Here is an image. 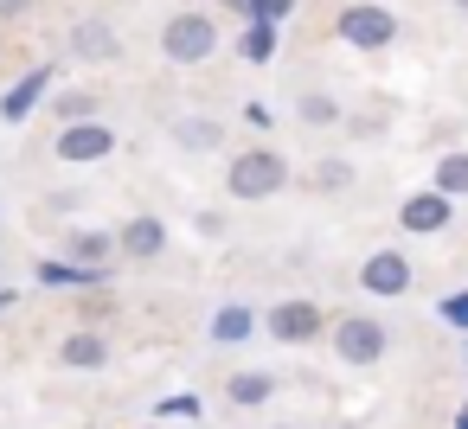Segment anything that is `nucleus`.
Returning a JSON list of instances; mask_svg holds the SVG:
<instances>
[{"instance_id": "f257e3e1", "label": "nucleus", "mask_w": 468, "mask_h": 429, "mask_svg": "<svg viewBox=\"0 0 468 429\" xmlns=\"http://www.w3.org/2000/svg\"><path fill=\"white\" fill-rule=\"evenodd\" d=\"M282 186H289V161H282L276 148H244V154H231V167H225V193L244 199V205L276 199Z\"/></svg>"}, {"instance_id": "f03ea898", "label": "nucleus", "mask_w": 468, "mask_h": 429, "mask_svg": "<svg viewBox=\"0 0 468 429\" xmlns=\"http://www.w3.org/2000/svg\"><path fill=\"white\" fill-rule=\"evenodd\" d=\"M257 327L270 333V340H282V346H314L321 340V301H308V295H289V301H270L263 314H257Z\"/></svg>"}, {"instance_id": "7ed1b4c3", "label": "nucleus", "mask_w": 468, "mask_h": 429, "mask_svg": "<svg viewBox=\"0 0 468 429\" xmlns=\"http://www.w3.org/2000/svg\"><path fill=\"white\" fill-rule=\"evenodd\" d=\"M334 359L340 365H378L385 352H391V333H385V320H372V314H346V320H334Z\"/></svg>"}, {"instance_id": "20e7f679", "label": "nucleus", "mask_w": 468, "mask_h": 429, "mask_svg": "<svg viewBox=\"0 0 468 429\" xmlns=\"http://www.w3.org/2000/svg\"><path fill=\"white\" fill-rule=\"evenodd\" d=\"M161 52H167V65H206L218 52V26L206 14H174L161 26Z\"/></svg>"}, {"instance_id": "39448f33", "label": "nucleus", "mask_w": 468, "mask_h": 429, "mask_svg": "<svg viewBox=\"0 0 468 429\" xmlns=\"http://www.w3.org/2000/svg\"><path fill=\"white\" fill-rule=\"evenodd\" d=\"M52 154L65 161V167H90V161H110L116 154V129L110 122H65L58 129V141H52Z\"/></svg>"}, {"instance_id": "423d86ee", "label": "nucleus", "mask_w": 468, "mask_h": 429, "mask_svg": "<svg viewBox=\"0 0 468 429\" xmlns=\"http://www.w3.org/2000/svg\"><path fill=\"white\" fill-rule=\"evenodd\" d=\"M410 256L404 250H372L366 263H359V288L366 295H378V301H398V295H410Z\"/></svg>"}, {"instance_id": "0eeeda50", "label": "nucleus", "mask_w": 468, "mask_h": 429, "mask_svg": "<svg viewBox=\"0 0 468 429\" xmlns=\"http://www.w3.org/2000/svg\"><path fill=\"white\" fill-rule=\"evenodd\" d=\"M334 33H340L346 46H359V52H378V46L398 39V20H391L385 7H346V14L334 20Z\"/></svg>"}, {"instance_id": "6e6552de", "label": "nucleus", "mask_w": 468, "mask_h": 429, "mask_svg": "<svg viewBox=\"0 0 468 429\" xmlns=\"http://www.w3.org/2000/svg\"><path fill=\"white\" fill-rule=\"evenodd\" d=\"M116 250H122V256H135V263H154V256L167 250V218H154V212H135V218L116 231Z\"/></svg>"}, {"instance_id": "1a4fd4ad", "label": "nucleus", "mask_w": 468, "mask_h": 429, "mask_svg": "<svg viewBox=\"0 0 468 429\" xmlns=\"http://www.w3.org/2000/svg\"><path fill=\"white\" fill-rule=\"evenodd\" d=\"M58 365H65V371H103V365H110V333L71 327V333L58 340Z\"/></svg>"}, {"instance_id": "9d476101", "label": "nucleus", "mask_w": 468, "mask_h": 429, "mask_svg": "<svg viewBox=\"0 0 468 429\" xmlns=\"http://www.w3.org/2000/svg\"><path fill=\"white\" fill-rule=\"evenodd\" d=\"M398 225H404L410 237H436V231H449V199H442V193H410V199L398 205Z\"/></svg>"}, {"instance_id": "9b49d317", "label": "nucleus", "mask_w": 468, "mask_h": 429, "mask_svg": "<svg viewBox=\"0 0 468 429\" xmlns=\"http://www.w3.org/2000/svg\"><path fill=\"white\" fill-rule=\"evenodd\" d=\"M52 78H58L52 65H33V71H27V78H20L7 97H0V122H27V116L39 110V97L52 90Z\"/></svg>"}, {"instance_id": "f8f14e48", "label": "nucleus", "mask_w": 468, "mask_h": 429, "mask_svg": "<svg viewBox=\"0 0 468 429\" xmlns=\"http://www.w3.org/2000/svg\"><path fill=\"white\" fill-rule=\"evenodd\" d=\"M71 52H78L84 65H110V58L122 52V39H116L110 20H78V26H71Z\"/></svg>"}, {"instance_id": "ddd939ff", "label": "nucleus", "mask_w": 468, "mask_h": 429, "mask_svg": "<svg viewBox=\"0 0 468 429\" xmlns=\"http://www.w3.org/2000/svg\"><path fill=\"white\" fill-rule=\"evenodd\" d=\"M282 391V378L276 371H263V365H244V371H231L225 378V397L238 403V410H257V403H270Z\"/></svg>"}, {"instance_id": "4468645a", "label": "nucleus", "mask_w": 468, "mask_h": 429, "mask_svg": "<svg viewBox=\"0 0 468 429\" xmlns=\"http://www.w3.org/2000/svg\"><path fill=\"white\" fill-rule=\"evenodd\" d=\"M110 256H116V231H71V237H65V263L110 269Z\"/></svg>"}, {"instance_id": "2eb2a0df", "label": "nucleus", "mask_w": 468, "mask_h": 429, "mask_svg": "<svg viewBox=\"0 0 468 429\" xmlns=\"http://www.w3.org/2000/svg\"><path fill=\"white\" fill-rule=\"evenodd\" d=\"M39 282H46V288H103V282H110V269H84V263L46 256V263H39Z\"/></svg>"}, {"instance_id": "dca6fc26", "label": "nucleus", "mask_w": 468, "mask_h": 429, "mask_svg": "<svg viewBox=\"0 0 468 429\" xmlns=\"http://www.w3.org/2000/svg\"><path fill=\"white\" fill-rule=\"evenodd\" d=\"M257 333V308H244V301H225L218 314H212V340L218 346H244Z\"/></svg>"}, {"instance_id": "f3484780", "label": "nucleus", "mask_w": 468, "mask_h": 429, "mask_svg": "<svg viewBox=\"0 0 468 429\" xmlns=\"http://www.w3.org/2000/svg\"><path fill=\"white\" fill-rule=\"evenodd\" d=\"M174 141H180L186 154H212V148L225 141V129H218L212 116H186V122H174Z\"/></svg>"}, {"instance_id": "a211bd4d", "label": "nucleus", "mask_w": 468, "mask_h": 429, "mask_svg": "<svg viewBox=\"0 0 468 429\" xmlns=\"http://www.w3.org/2000/svg\"><path fill=\"white\" fill-rule=\"evenodd\" d=\"M430 193H442V199H468V154H442L436 173H430Z\"/></svg>"}, {"instance_id": "6ab92c4d", "label": "nucleus", "mask_w": 468, "mask_h": 429, "mask_svg": "<svg viewBox=\"0 0 468 429\" xmlns=\"http://www.w3.org/2000/svg\"><path fill=\"white\" fill-rule=\"evenodd\" d=\"M276 46H282V33H276V26H263V20H250V26H244V39H238V52H244L250 65H270V58H276Z\"/></svg>"}, {"instance_id": "aec40b11", "label": "nucleus", "mask_w": 468, "mask_h": 429, "mask_svg": "<svg viewBox=\"0 0 468 429\" xmlns=\"http://www.w3.org/2000/svg\"><path fill=\"white\" fill-rule=\"evenodd\" d=\"M308 186H314V193H346V186H353V161H340V154H327V161H314V173H308Z\"/></svg>"}, {"instance_id": "412c9836", "label": "nucleus", "mask_w": 468, "mask_h": 429, "mask_svg": "<svg viewBox=\"0 0 468 429\" xmlns=\"http://www.w3.org/2000/svg\"><path fill=\"white\" fill-rule=\"evenodd\" d=\"M302 122H308V129H334V122H340V103L321 97V90H308V97H302Z\"/></svg>"}, {"instance_id": "4be33fe9", "label": "nucleus", "mask_w": 468, "mask_h": 429, "mask_svg": "<svg viewBox=\"0 0 468 429\" xmlns=\"http://www.w3.org/2000/svg\"><path fill=\"white\" fill-rule=\"evenodd\" d=\"M97 116V90H71V97H58V129L65 122H90Z\"/></svg>"}, {"instance_id": "5701e85b", "label": "nucleus", "mask_w": 468, "mask_h": 429, "mask_svg": "<svg viewBox=\"0 0 468 429\" xmlns=\"http://www.w3.org/2000/svg\"><path fill=\"white\" fill-rule=\"evenodd\" d=\"M289 7H295V0H250V7H244V20H263V26H282V20H289Z\"/></svg>"}, {"instance_id": "b1692460", "label": "nucleus", "mask_w": 468, "mask_h": 429, "mask_svg": "<svg viewBox=\"0 0 468 429\" xmlns=\"http://www.w3.org/2000/svg\"><path fill=\"white\" fill-rule=\"evenodd\" d=\"M436 314H442L449 327H462V333H468V288H455V295H449V301H442Z\"/></svg>"}, {"instance_id": "393cba45", "label": "nucleus", "mask_w": 468, "mask_h": 429, "mask_svg": "<svg viewBox=\"0 0 468 429\" xmlns=\"http://www.w3.org/2000/svg\"><path fill=\"white\" fill-rule=\"evenodd\" d=\"M193 410H199V397H186V391L180 397H161V416H174V423H186Z\"/></svg>"}, {"instance_id": "a878e982", "label": "nucleus", "mask_w": 468, "mask_h": 429, "mask_svg": "<svg viewBox=\"0 0 468 429\" xmlns=\"http://www.w3.org/2000/svg\"><path fill=\"white\" fill-rule=\"evenodd\" d=\"M27 7H33V0H0V20H20Z\"/></svg>"}, {"instance_id": "bb28decb", "label": "nucleus", "mask_w": 468, "mask_h": 429, "mask_svg": "<svg viewBox=\"0 0 468 429\" xmlns=\"http://www.w3.org/2000/svg\"><path fill=\"white\" fill-rule=\"evenodd\" d=\"M225 7H231V14H244V7H250V0H225Z\"/></svg>"}, {"instance_id": "cd10ccee", "label": "nucleus", "mask_w": 468, "mask_h": 429, "mask_svg": "<svg viewBox=\"0 0 468 429\" xmlns=\"http://www.w3.org/2000/svg\"><path fill=\"white\" fill-rule=\"evenodd\" d=\"M0 308H14V288H0Z\"/></svg>"}, {"instance_id": "c85d7f7f", "label": "nucleus", "mask_w": 468, "mask_h": 429, "mask_svg": "<svg viewBox=\"0 0 468 429\" xmlns=\"http://www.w3.org/2000/svg\"><path fill=\"white\" fill-rule=\"evenodd\" d=\"M455 429H468V410H462V416H455Z\"/></svg>"}, {"instance_id": "c756f323", "label": "nucleus", "mask_w": 468, "mask_h": 429, "mask_svg": "<svg viewBox=\"0 0 468 429\" xmlns=\"http://www.w3.org/2000/svg\"><path fill=\"white\" fill-rule=\"evenodd\" d=\"M276 429H302V423H276Z\"/></svg>"}, {"instance_id": "7c9ffc66", "label": "nucleus", "mask_w": 468, "mask_h": 429, "mask_svg": "<svg viewBox=\"0 0 468 429\" xmlns=\"http://www.w3.org/2000/svg\"><path fill=\"white\" fill-rule=\"evenodd\" d=\"M455 7H462V14H468V0H455Z\"/></svg>"}, {"instance_id": "2f4dec72", "label": "nucleus", "mask_w": 468, "mask_h": 429, "mask_svg": "<svg viewBox=\"0 0 468 429\" xmlns=\"http://www.w3.org/2000/svg\"><path fill=\"white\" fill-rule=\"evenodd\" d=\"M186 429H199V423H186Z\"/></svg>"}]
</instances>
